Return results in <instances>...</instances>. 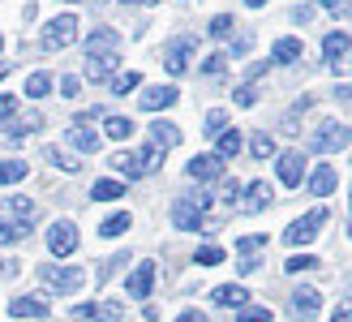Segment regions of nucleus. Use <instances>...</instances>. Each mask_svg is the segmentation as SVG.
I'll return each mask as SVG.
<instances>
[{
  "label": "nucleus",
  "instance_id": "obj_58",
  "mask_svg": "<svg viewBox=\"0 0 352 322\" xmlns=\"http://www.w3.org/2000/svg\"><path fill=\"white\" fill-rule=\"evenodd\" d=\"M348 211H352V193H348Z\"/></svg>",
  "mask_w": 352,
  "mask_h": 322
},
{
  "label": "nucleus",
  "instance_id": "obj_18",
  "mask_svg": "<svg viewBox=\"0 0 352 322\" xmlns=\"http://www.w3.org/2000/svg\"><path fill=\"white\" fill-rule=\"evenodd\" d=\"M151 288H155V262H138V271L129 275V297H151Z\"/></svg>",
  "mask_w": 352,
  "mask_h": 322
},
{
  "label": "nucleus",
  "instance_id": "obj_2",
  "mask_svg": "<svg viewBox=\"0 0 352 322\" xmlns=\"http://www.w3.org/2000/svg\"><path fill=\"white\" fill-rule=\"evenodd\" d=\"M327 219H331L327 206H314L309 215H301V219H292V224H288L284 241H288V245H309V241H314V237H318V232L327 228Z\"/></svg>",
  "mask_w": 352,
  "mask_h": 322
},
{
  "label": "nucleus",
  "instance_id": "obj_55",
  "mask_svg": "<svg viewBox=\"0 0 352 322\" xmlns=\"http://www.w3.org/2000/svg\"><path fill=\"white\" fill-rule=\"evenodd\" d=\"M245 5H250V9H262V5H267V0H245Z\"/></svg>",
  "mask_w": 352,
  "mask_h": 322
},
{
  "label": "nucleus",
  "instance_id": "obj_48",
  "mask_svg": "<svg viewBox=\"0 0 352 322\" xmlns=\"http://www.w3.org/2000/svg\"><path fill=\"white\" fill-rule=\"evenodd\" d=\"M331 322H352V305H348V301H344L336 314H331Z\"/></svg>",
  "mask_w": 352,
  "mask_h": 322
},
{
  "label": "nucleus",
  "instance_id": "obj_51",
  "mask_svg": "<svg viewBox=\"0 0 352 322\" xmlns=\"http://www.w3.org/2000/svg\"><path fill=\"white\" fill-rule=\"evenodd\" d=\"M309 17H314V9H309V5H301V9H292V22H309Z\"/></svg>",
  "mask_w": 352,
  "mask_h": 322
},
{
  "label": "nucleus",
  "instance_id": "obj_27",
  "mask_svg": "<svg viewBox=\"0 0 352 322\" xmlns=\"http://www.w3.org/2000/svg\"><path fill=\"white\" fill-rule=\"evenodd\" d=\"M129 224H133V215L116 211V215H108V219L99 224V237H120V232H129Z\"/></svg>",
  "mask_w": 352,
  "mask_h": 322
},
{
  "label": "nucleus",
  "instance_id": "obj_9",
  "mask_svg": "<svg viewBox=\"0 0 352 322\" xmlns=\"http://www.w3.org/2000/svg\"><path fill=\"white\" fill-rule=\"evenodd\" d=\"M348 52H352V34H348V30H331L327 39H322V61H327V69L344 65Z\"/></svg>",
  "mask_w": 352,
  "mask_h": 322
},
{
  "label": "nucleus",
  "instance_id": "obj_25",
  "mask_svg": "<svg viewBox=\"0 0 352 322\" xmlns=\"http://www.w3.org/2000/svg\"><path fill=\"white\" fill-rule=\"evenodd\" d=\"M34 129H43V116H39V112H30V116H22V120H13L9 129H5V138L22 142V138H26V133H34Z\"/></svg>",
  "mask_w": 352,
  "mask_h": 322
},
{
  "label": "nucleus",
  "instance_id": "obj_59",
  "mask_svg": "<svg viewBox=\"0 0 352 322\" xmlns=\"http://www.w3.org/2000/svg\"><path fill=\"white\" fill-rule=\"evenodd\" d=\"M0 275H5V262H0Z\"/></svg>",
  "mask_w": 352,
  "mask_h": 322
},
{
  "label": "nucleus",
  "instance_id": "obj_8",
  "mask_svg": "<svg viewBox=\"0 0 352 322\" xmlns=\"http://www.w3.org/2000/svg\"><path fill=\"white\" fill-rule=\"evenodd\" d=\"M279 185H288V189H296V185H301L305 181V155L301 151H284V155H279Z\"/></svg>",
  "mask_w": 352,
  "mask_h": 322
},
{
  "label": "nucleus",
  "instance_id": "obj_30",
  "mask_svg": "<svg viewBox=\"0 0 352 322\" xmlns=\"http://www.w3.org/2000/svg\"><path fill=\"white\" fill-rule=\"evenodd\" d=\"M103 129H108V138L125 142V138H133V120L129 116H108V120H103Z\"/></svg>",
  "mask_w": 352,
  "mask_h": 322
},
{
  "label": "nucleus",
  "instance_id": "obj_38",
  "mask_svg": "<svg viewBox=\"0 0 352 322\" xmlns=\"http://www.w3.org/2000/svg\"><path fill=\"white\" fill-rule=\"evenodd\" d=\"M236 30V22L228 13H219V17H210V39H228V34Z\"/></svg>",
  "mask_w": 352,
  "mask_h": 322
},
{
  "label": "nucleus",
  "instance_id": "obj_21",
  "mask_svg": "<svg viewBox=\"0 0 352 322\" xmlns=\"http://www.w3.org/2000/svg\"><path fill=\"white\" fill-rule=\"evenodd\" d=\"M65 138H69V147H74V151H86V155H95V151H99V133H91L86 125H74V129H69Z\"/></svg>",
  "mask_w": 352,
  "mask_h": 322
},
{
  "label": "nucleus",
  "instance_id": "obj_34",
  "mask_svg": "<svg viewBox=\"0 0 352 322\" xmlns=\"http://www.w3.org/2000/svg\"><path fill=\"white\" fill-rule=\"evenodd\" d=\"M284 271H288V275H305V271H318V258H309V254H296V258H288V262H284Z\"/></svg>",
  "mask_w": 352,
  "mask_h": 322
},
{
  "label": "nucleus",
  "instance_id": "obj_37",
  "mask_svg": "<svg viewBox=\"0 0 352 322\" xmlns=\"http://www.w3.org/2000/svg\"><path fill=\"white\" fill-rule=\"evenodd\" d=\"M193 262H198V266H219L223 262V249L219 245H202L198 254H193Z\"/></svg>",
  "mask_w": 352,
  "mask_h": 322
},
{
  "label": "nucleus",
  "instance_id": "obj_33",
  "mask_svg": "<svg viewBox=\"0 0 352 322\" xmlns=\"http://www.w3.org/2000/svg\"><path fill=\"white\" fill-rule=\"evenodd\" d=\"M47 91H52V78L47 74H30L26 78V99H43Z\"/></svg>",
  "mask_w": 352,
  "mask_h": 322
},
{
  "label": "nucleus",
  "instance_id": "obj_44",
  "mask_svg": "<svg viewBox=\"0 0 352 322\" xmlns=\"http://www.w3.org/2000/svg\"><path fill=\"white\" fill-rule=\"evenodd\" d=\"M322 9L336 13V17H352V5H348V0H322Z\"/></svg>",
  "mask_w": 352,
  "mask_h": 322
},
{
  "label": "nucleus",
  "instance_id": "obj_56",
  "mask_svg": "<svg viewBox=\"0 0 352 322\" xmlns=\"http://www.w3.org/2000/svg\"><path fill=\"white\" fill-rule=\"evenodd\" d=\"M9 69H13V65H0V78H9Z\"/></svg>",
  "mask_w": 352,
  "mask_h": 322
},
{
  "label": "nucleus",
  "instance_id": "obj_5",
  "mask_svg": "<svg viewBox=\"0 0 352 322\" xmlns=\"http://www.w3.org/2000/svg\"><path fill=\"white\" fill-rule=\"evenodd\" d=\"M193 52H198V39H193V34H176L168 43V52H164V69L172 78H181L189 69V61H193Z\"/></svg>",
  "mask_w": 352,
  "mask_h": 322
},
{
  "label": "nucleus",
  "instance_id": "obj_61",
  "mask_svg": "<svg viewBox=\"0 0 352 322\" xmlns=\"http://www.w3.org/2000/svg\"><path fill=\"white\" fill-rule=\"evenodd\" d=\"M69 5H78V0H69Z\"/></svg>",
  "mask_w": 352,
  "mask_h": 322
},
{
  "label": "nucleus",
  "instance_id": "obj_31",
  "mask_svg": "<svg viewBox=\"0 0 352 322\" xmlns=\"http://www.w3.org/2000/svg\"><path fill=\"white\" fill-rule=\"evenodd\" d=\"M120 193H125V181H95L91 198L95 202H112V198H120Z\"/></svg>",
  "mask_w": 352,
  "mask_h": 322
},
{
  "label": "nucleus",
  "instance_id": "obj_47",
  "mask_svg": "<svg viewBox=\"0 0 352 322\" xmlns=\"http://www.w3.org/2000/svg\"><path fill=\"white\" fill-rule=\"evenodd\" d=\"M78 91H82V82H78V78H60V95H65V99H74Z\"/></svg>",
  "mask_w": 352,
  "mask_h": 322
},
{
  "label": "nucleus",
  "instance_id": "obj_57",
  "mask_svg": "<svg viewBox=\"0 0 352 322\" xmlns=\"http://www.w3.org/2000/svg\"><path fill=\"white\" fill-rule=\"evenodd\" d=\"M125 5H151V0H125Z\"/></svg>",
  "mask_w": 352,
  "mask_h": 322
},
{
  "label": "nucleus",
  "instance_id": "obj_15",
  "mask_svg": "<svg viewBox=\"0 0 352 322\" xmlns=\"http://www.w3.org/2000/svg\"><path fill=\"white\" fill-rule=\"evenodd\" d=\"M172 224L181 232H202V211L193 206L189 198H181V202H172Z\"/></svg>",
  "mask_w": 352,
  "mask_h": 322
},
{
  "label": "nucleus",
  "instance_id": "obj_12",
  "mask_svg": "<svg viewBox=\"0 0 352 322\" xmlns=\"http://www.w3.org/2000/svg\"><path fill=\"white\" fill-rule=\"evenodd\" d=\"M9 314H13V322H22V318H52V305L43 297H13Z\"/></svg>",
  "mask_w": 352,
  "mask_h": 322
},
{
  "label": "nucleus",
  "instance_id": "obj_46",
  "mask_svg": "<svg viewBox=\"0 0 352 322\" xmlns=\"http://www.w3.org/2000/svg\"><path fill=\"white\" fill-rule=\"evenodd\" d=\"M74 318L78 322H95L99 318V305H74Z\"/></svg>",
  "mask_w": 352,
  "mask_h": 322
},
{
  "label": "nucleus",
  "instance_id": "obj_20",
  "mask_svg": "<svg viewBox=\"0 0 352 322\" xmlns=\"http://www.w3.org/2000/svg\"><path fill=\"white\" fill-rule=\"evenodd\" d=\"M151 142H155V147H164V151H172V147H181V129L168 125V120H155L151 125Z\"/></svg>",
  "mask_w": 352,
  "mask_h": 322
},
{
  "label": "nucleus",
  "instance_id": "obj_53",
  "mask_svg": "<svg viewBox=\"0 0 352 322\" xmlns=\"http://www.w3.org/2000/svg\"><path fill=\"white\" fill-rule=\"evenodd\" d=\"M176 322H202V310H185V314L176 318Z\"/></svg>",
  "mask_w": 352,
  "mask_h": 322
},
{
  "label": "nucleus",
  "instance_id": "obj_10",
  "mask_svg": "<svg viewBox=\"0 0 352 322\" xmlns=\"http://www.w3.org/2000/svg\"><path fill=\"white\" fill-rule=\"evenodd\" d=\"M176 99H181V91H176V86H146L142 91V112H164V107H172Z\"/></svg>",
  "mask_w": 352,
  "mask_h": 322
},
{
  "label": "nucleus",
  "instance_id": "obj_4",
  "mask_svg": "<svg viewBox=\"0 0 352 322\" xmlns=\"http://www.w3.org/2000/svg\"><path fill=\"white\" fill-rule=\"evenodd\" d=\"M39 279H43V288H52V292H78L86 283V271H82V266H43Z\"/></svg>",
  "mask_w": 352,
  "mask_h": 322
},
{
  "label": "nucleus",
  "instance_id": "obj_7",
  "mask_svg": "<svg viewBox=\"0 0 352 322\" xmlns=\"http://www.w3.org/2000/svg\"><path fill=\"white\" fill-rule=\"evenodd\" d=\"M47 249H52V258H69L78 249V228L69 219H56L47 228Z\"/></svg>",
  "mask_w": 352,
  "mask_h": 322
},
{
  "label": "nucleus",
  "instance_id": "obj_16",
  "mask_svg": "<svg viewBox=\"0 0 352 322\" xmlns=\"http://www.w3.org/2000/svg\"><path fill=\"white\" fill-rule=\"evenodd\" d=\"M301 56H305V43H301V39H292V34L275 39V47H271V65H296Z\"/></svg>",
  "mask_w": 352,
  "mask_h": 322
},
{
  "label": "nucleus",
  "instance_id": "obj_49",
  "mask_svg": "<svg viewBox=\"0 0 352 322\" xmlns=\"http://www.w3.org/2000/svg\"><path fill=\"white\" fill-rule=\"evenodd\" d=\"M223 198H228V202L241 198V185H236V181H223Z\"/></svg>",
  "mask_w": 352,
  "mask_h": 322
},
{
  "label": "nucleus",
  "instance_id": "obj_22",
  "mask_svg": "<svg viewBox=\"0 0 352 322\" xmlns=\"http://www.w3.org/2000/svg\"><path fill=\"white\" fill-rule=\"evenodd\" d=\"M112 168H116L120 176H129V181H138V176H142V159H138L133 151H116V155H112Z\"/></svg>",
  "mask_w": 352,
  "mask_h": 322
},
{
  "label": "nucleus",
  "instance_id": "obj_24",
  "mask_svg": "<svg viewBox=\"0 0 352 322\" xmlns=\"http://www.w3.org/2000/svg\"><path fill=\"white\" fill-rule=\"evenodd\" d=\"M26 159H0V185H17V181H26Z\"/></svg>",
  "mask_w": 352,
  "mask_h": 322
},
{
  "label": "nucleus",
  "instance_id": "obj_19",
  "mask_svg": "<svg viewBox=\"0 0 352 322\" xmlns=\"http://www.w3.org/2000/svg\"><path fill=\"white\" fill-rule=\"evenodd\" d=\"M210 301H215V305H228V310H241V305H250V292H245L241 283H223V288L210 292Z\"/></svg>",
  "mask_w": 352,
  "mask_h": 322
},
{
  "label": "nucleus",
  "instance_id": "obj_43",
  "mask_svg": "<svg viewBox=\"0 0 352 322\" xmlns=\"http://www.w3.org/2000/svg\"><path fill=\"white\" fill-rule=\"evenodd\" d=\"M236 322H271V310H262V305L258 310H241Z\"/></svg>",
  "mask_w": 352,
  "mask_h": 322
},
{
  "label": "nucleus",
  "instance_id": "obj_42",
  "mask_svg": "<svg viewBox=\"0 0 352 322\" xmlns=\"http://www.w3.org/2000/svg\"><path fill=\"white\" fill-rule=\"evenodd\" d=\"M236 103H241V107H254V103H258V91H254V82L236 86Z\"/></svg>",
  "mask_w": 352,
  "mask_h": 322
},
{
  "label": "nucleus",
  "instance_id": "obj_17",
  "mask_svg": "<svg viewBox=\"0 0 352 322\" xmlns=\"http://www.w3.org/2000/svg\"><path fill=\"white\" fill-rule=\"evenodd\" d=\"M318 310H322V297L314 292V288H296V292H292V314H296V318L309 322V318H318Z\"/></svg>",
  "mask_w": 352,
  "mask_h": 322
},
{
  "label": "nucleus",
  "instance_id": "obj_52",
  "mask_svg": "<svg viewBox=\"0 0 352 322\" xmlns=\"http://www.w3.org/2000/svg\"><path fill=\"white\" fill-rule=\"evenodd\" d=\"M250 47H254V34H241V39L232 43V52H250Z\"/></svg>",
  "mask_w": 352,
  "mask_h": 322
},
{
  "label": "nucleus",
  "instance_id": "obj_14",
  "mask_svg": "<svg viewBox=\"0 0 352 322\" xmlns=\"http://www.w3.org/2000/svg\"><path fill=\"white\" fill-rule=\"evenodd\" d=\"M189 176H193V181H219V176H223V159L219 155H193L189 159Z\"/></svg>",
  "mask_w": 352,
  "mask_h": 322
},
{
  "label": "nucleus",
  "instance_id": "obj_1",
  "mask_svg": "<svg viewBox=\"0 0 352 322\" xmlns=\"http://www.w3.org/2000/svg\"><path fill=\"white\" fill-rule=\"evenodd\" d=\"M348 147H352V129L340 120H322L309 138V151H318V155H336V151H348Z\"/></svg>",
  "mask_w": 352,
  "mask_h": 322
},
{
  "label": "nucleus",
  "instance_id": "obj_26",
  "mask_svg": "<svg viewBox=\"0 0 352 322\" xmlns=\"http://www.w3.org/2000/svg\"><path fill=\"white\" fill-rule=\"evenodd\" d=\"M43 159L52 168H60V172H78L82 164H78V155H69V151H60V147H43Z\"/></svg>",
  "mask_w": 352,
  "mask_h": 322
},
{
  "label": "nucleus",
  "instance_id": "obj_32",
  "mask_svg": "<svg viewBox=\"0 0 352 322\" xmlns=\"http://www.w3.org/2000/svg\"><path fill=\"white\" fill-rule=\"evenodd\" d=\"M138 159H142V176H146V172H160V164H164V147H155V142L146 138V147H142V155H138Z\"/></svg>",
  "mask_w": 352,
  "mask_h": 322
},
{
  "label": "nucleus",
  "instance_id": "obj_54",
  "mask_svg": "<svg viewBox=\"0 0 352 322\" xmlns=\"http://www.w3.org/2000/svg\"><path fill=\"white\" fill-rule=\"evenodd\" d=\"M336 99H348V103H352V82H344V86H336Z\"/></svg>",
  "mask_w": 352,
  "mask_h": 322
},
{
  "label": "nucleus",
  "instance_id": "obj_28",
  "mask_svg": "<svg viewBox=\"0 0 352 322\" xmlns=\"http://www.w3.org/2000/svg\"><path fill=\"white\" fill-rule=\"evenodd\" d=\"M112 95H129V91H138V86H142V74H138V69H125V74H112Z\"/></svg>",
  "mask_w": 352,
  "mask_h": 322
},
{
  "label": "nucleus",
  "instance_id": "obj_41",
  "mask_svg": "<svg viewBox=\"0 0 352 322\" xmlns=\"http://www.w3.org/2000/svg\"><path fill=\"white\" fill-rule=\"evenodd\" d=\"M228 129V112L215 107V112H206V133H223Z\"/></svg>",
  "mask_w": 352,
  "mask_h": 322
},
{
  "label": "nucleus",
  "instance_id": "obj_29",
  "mask_svg": "<svg viewBox=\"0 0 352 322\" xmlns=\"http://www.w3.org/2000/svg\"><path fill=\"white\" fill-rule=\"evenodd\" d=\"M236 151H241V133H236V129L215 133V155H219V159H232Z\"/></svg>",
  "mask_w": 352,
  "mask_h": 322
},
{
  "label": "nucleus",
  "instance_id": "obj_36",
  "mask_svg": "<svg viewBox=\"0 0 352 322\" xmlns=\"http://www.w3.org/2000/svg\"><path fill=\"white\" fill-rule=\"evenodd\" d=\"M26 224H9V219H0V245H13V241H22L26 237Z\"/></svg>",
  "mask_w": 352,
  "mask_h": 322
},
{
  "label": "nucleus",
  "instance_id": "obj_35",
  "mask_svg": "<svg viewBox=\"0 0 352 322\" xmlns=\"http://www.w3.org/2000/svg\"><path fill=\"white\" fill-rule=\"evenodd\" d=\"M250 151H254V159H271V155H275V138H271V133H254Z\"/></svg>",
  "mask_w": 352,
  "mask_h": 322
},
{
  "label": "nucleus",
  "instance_id": "obj_11",
  "mask_svg": "<svg viewBox=\"0 0 352 322\" xmlns=\"http://www.w3.org/2000/svg\"><path fill=\"white\" fill-rule=\"evenodd\" d=\"M241 198H245L241 211H250V215H254V211H267V206L275 202V189H271L267 181H254V185H245V189H241Z\"/></svg>",
  "mask_w": 352,
  "mask_h": 322
},
{
  "label": "nucleus",
  "instance_id": "obj_45",
  "mask_svg": "<svg viewBox=\"0 0 352 322\" xmlns=\"http://www.w3.org/2000/svg\"><path fill=\"white\" fill-rule=\"evenodd\" d=\"M17 112V95H0V120H9Z\"/></svg>",
  "mask_w": 352,
  "mask_h": 322
},
{
  "label": "nucleus",
  "instance_id": "obj_60",
  "mask_svg": "<svg viewBox=\"0 0 352 322\" xmlns=\"http://www.w3.org/2000/svg\"><path fill=\"white\" fill-rule=\"evenodd\" d=\"M0 47H5V34H0Z\"/></svg>",
  "mask_w": 352,
  "mask_h": 322
},
{
  "label": "nucleus",
  "instance_id": "obj_23",
  "mask_svg": "<svg viewBox=\"0 0 352 322\" xmlns=\"http://www.w3.org/2000/svg\"><path fill=\"white\" fill-rule=\"evenodd\" d=\"M5 206H9V215H13L17 224H26V228L34 224V198H22V193H13Z\"/></svg>",
  "mask_w": 352,
  "mask_h": 322
},
{
  "label": "nucleus",
  "instance_id": "obj_6",
  "mask_svg": "<svg viewBox=\"0 0 352 322\" xmlns=\"http://www.w3.org/2000/svg\"><path fill=\"white\" fill-rule=\"evenodd\" d=\"M74 39H78V17H74V13L52 17L47 30H43V47H47V52H60V47H69Z\"/></svg>",
  "mask_w": 352,
  "mask_h": 322
},
{
  "label": "nucleus",
  "instance_id": "obj_39",
  "mask_svg": "<svg viewBox=\"0 0 352 322\" xmlns=\"http://www.w3.org/2000/svg\"><path fill=\"white\" fill-rule=\"evenodd\" d=\"M262 245H267V237H262V232H254V237H241L236 241V249L245 258H254V254H262Z\"/></svg>",
  "mask_w": 352,
  "mask_h": 322
},
{
  "label": "nucleus",
  "instance_id": "obj_50",
  "mask_svg": "<svg viewBox=\"0 0 352 322\" xmlns=\"http://www.w3.org/2000/svg\"><path fill=\"white\" fill-rule=\"evenodd\" d=\"M258 266H262V258H245V262H241V275H254Z\"/></svg>",
  "mask_w": 352,
  "mask_h": 322
},
{
  "label": "nucleus",
  "instance_id": "obj_13",
  "mask_svg": "<svg viewBox=\"0 0 352 322\" xmlns=\"http://www.w3.org/2000/svg\"><path fill=\"white\" fill-rule=\"evenodd\" d=\"M336 185H340V172L331 168V164H318V168L309 172V193H314V198H331Z\"/></svg>",
  "mask_w": 352,
  "mask_h": 322
},
{
  "label": "nucleus",
  "instance_id": "obj_40",
  "mask_svg": "<svg viewBox=\"0 0 352 322\" xmlns=\"http://www.w3.org/2000/svg\"><path fill=\"white\" fill-rule=\"evenodd\" d=\"M223 69H228V56H223V52H215V56L202 61V74H206V78H219Z\"/></svg>",
  "mask_w": 352,
  "mask_h": 322
},
{
  "label": "nucleus",
  "instance_id": "obj_3",
  "mask_svg": "<svg viewBox=\"0 0 352 322\" xmlns=\"http://www.w3.org/2000/svg\"><path fill=\"white\" fill-rule=\"evenodd\" d=\"M86 61L116 65V61H120V34H116V30H95V34H86Z\"/></svg>",
  "mask_w": 352,
  "mask_h": 322
}]
</instances>
